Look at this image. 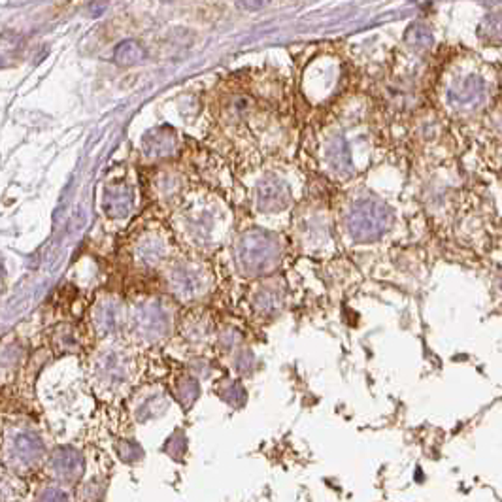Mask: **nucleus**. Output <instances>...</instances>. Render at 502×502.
<instances>
[{
    "mask_svg": "<svg viewBox=\"0 0 502 502\" xmlns=\"http://www.w3.org/2000/svg\"><path fill=\"white\" fill-rule=\"evenodd\" d=\"M391 221H393V215L387 206L365 198L351 206L348 214V231L357 240L370 242V240H378L389 231Z\"/></svg>",
    "mask_w": 502,
    "mask_h": 502,
    "instance_id": "1",
    "label": "nucleus"
},
{
    "mask_svg": "<svg viewBox=\"0 0 502 502\" xmlns=\"http://www.w3.org/2000/svg\"><path fill=\"white\" fill-rule=\"evenodd\" d=\"M278 246L266 232L251 231L238 244V261L249 274H261L274 265Z\"/></svg>",
    "mask_w": 502,
    "mask_h": 502,
    "instance_id": "2",
    "label": "nucleus"
},
{
    "mask_svg": "<svg viewBox=\"0 0 502 502\" xmlns=\"http://www.w3.org/2000/svg\"><path fill=\"white\" fill-rule=\"evenodd\" d=\"M44 442L38 435L19 430L6 440V463L13 470L33 469L44 457Z\"/></svg>",
    "mask_w": 502,
    "mask_h": 502,
    "instance_id": "3",
    "label": "nucleus"
},
{
    "mask_svg": "<svg viewBox=\"0 0 502 502\" xmlns=\"http://www.w3.org/2000/svg\"><path fill=\"white\" fill-rule=\"evenodd\" d=\"M487 96V85L486 81L476 76V74H469L453 81V85L447 91V101L453 108L457 110H476L486 102Z\"/></svg>",
    "mask_w": 502,
    "mask_h": 502,
    "instance_id": "4",
    "label": "nucleus"
},
{
    "mask_svg": "<svg viewBox=\"0 0 502 502\" xmlns=\"http://www.w3.org/2000/svg\"><path fill=\"white\" fill-rule=\"evenodd\" d=\"M51 474L64 484H76L85 472V459L79 450L72 446L57 447L50 461Z\"/></svg>",
    "mask_w": 502,
    "mask_h": 502,
    "instance_id": "5",
    "label": "nucleus"
},
{
    "mask_svg": "<svg viewBox=\"0 0 502 502\" xmlns=\"http://www.w3.org/2000/svg\"><path fill=\"white\" fill-rule=\"evenodd\" d=\"M289 200L287 187L278 180H265L257 189V206L265 212L283 208Z\"/></svg>",
    "mask_w": 502,
    "mask_h": 502,
    "instance_id": "6",
    "label": "nucleus"
},
{
    "mask_svg": "<svg viewBox=\"0 0 502 502\" xmlns=\"http://www.w3.org/2000/svg\"><path fill=\"white\" fill-rule=\"evenodd\" d=\"M130 206H132V193L125 186L110 187L104 193V210L108 215L113 217H123L129 214Z\"/></svg>",
    "mask_w": 502,
    "mask_h": 502,
    "instance_id": "7",
    "label": "nucleus"
},
{
    "mask_svg": "<svg viewBox=\"0 0 502 502\" xmlns=\"http://www.w3.org/2000/svg\"><path fill=\"white\" fill-rule=\"evenodd\" d=\"M136 323H138L142 334H147L149 338L159 336L164 331V327H166L164 314L161 312L159 306H144L138 317H136Z\"/></svg>",
    "mask_w": 502,
    "mask_h": 502,
    "instance_id": "8",
    "label": "nucleus"
},
{
    "mask_svg": "<svg viewBox=\"0 0 502 502\" xmlns=\"http://www.w3.org/2000/svg\"><path fill=\"white\" fill-rule=\"evenodd\" d=\"M174 289L180 295H195L200 289V278L195 268H180L172 278Z\"/></svg>",
    "mask_w": 502,
    "mask_h": 502,
    "instance_id": "9",
    "label": "nucleus"
},
{
    "mask_svg": "<svg viewBox=\"0 0 502 502\" xmlns=\"http://www.w3.org/2000/svg\"><path fill=\"white\" fill-rule=\"evenodd\" d=\"M480 36L486 42H502V11H493L484 17L480 25Z\"/></svg>",
    "mask_w": 502,
    "mask_h": 502,
    "instance_id": "10",
    "label": "nucleus"
},
{
    "mask_svg": "<svg viewBox=\"0 0 502 502\" xmlns=\"http://www.w3.org/2000/svg\"><path fill=\"white\" fill-rule=\"evenodd\" d=\"M125 372H127L125 363L121 361L118 355H113V353H110V355L101 363V376L102 380H106V382L119 384V382H123L125 380Z\"/></svg>",
    "mask_w": 502,
    "mask_h": 502,
    "instance_id": "11",
    "label": "nucleus"
},
{
    "mask_svg": "<svg viewBox=\"0 0 502 502\" xmlns=\"http://www.w3.org/2000/svg\"><path fill=\"white\" fill-rule=\"evenodd\" d=\"M115 59L123 64H132L144 59V50L136 42H125L115 50Z\"/></svg>",
    "mask_w": 502,
    "mask_h": 502,
    "instance_id": "12",
    "label": "nucleus"
},
{
    "mask_svg": "<svg viewBox=\"0 0 502 502\" xmlns=\"http://www.w3.org/2000/svg\"><path fill=\"white\" fill-rule=\"evenodd\" d=\"M406 40L416 50H425V47H429L433 44V34H430V30L425 25H413L408 30Z\"/></svg>",
    "mask_w": 502,
    "mask_h": 502,
    "instance_id": "13",
    "label": "nucleus"
},
{
    "mask_svg": "<svg viewBox=\"0 0 502 502\" xmlns=\"http://www.w3.org/2000/svg\"><path fill=\"white\" fill-rule=\"evenodd\" d=\"M350 149L346 146V142L342 138L336 140V144L331 149V164H334V170H348L351 166L350 163Z\"/></svg>",
    "mask_w": 502,
    "mask_h": 502,
    "instance_id": "14",
    "label": "nucleus"
},
{
    "mask_svg": "<svg viewBox=\"0 0 502 502\" xmlns=\"http://www.w3.org/2000/svg\"><path fill=\"white\" fill-rule=\"evenodd\" d=\"M119 457L123 459L125 463H136L144 457V450L138 442L135 440H121L118 444Z\"/></svg>",
    "mask_w": 502,
    "mask_h": 502,
    "instance_id": "15",
    "label": "nucleus"
},
{
    "mask_svg": "<svg viewBox=\"0 0 502 502\" xmlns=\"http://www.w3.org/2000/svg\"><path fill=\"white\" fill-rule=\"evenodd\" d=\"M186 450H187V442H186V436L181 435V433L172 435L169 440H166V444H164V452L169 453L172 459H176V461L183 457Z\"/></svg>",
    "mask_w": 502,
    "mask_h": 502,
    "instance_id": "16",
    "label": "nucleus"
},
{
    "mask_svg": "<svg viewBox=\"0 0 502 502\" xmlns=\"http://www.w3.org/2000/svg\"><path fill=\"white\" fill-rule=\"evenodd\" d=\"M36 502H72V501H70V495H68L64 489H61V487L57 486H50V487H44V489L38 493Z\"/></svg>",
    "mask_w": 502,
    "mask_h": 502,
    "instance_id": "17",
    "label": "nucleus"
},
{
    "mask_svg": "<svg viewBox=\"0 0 502 502\" xmlns=\"http://www.w3.org/2000/svg\"><path fill=\"white\" fill-rule=\"evenodd\" d=\"M198 397V384L195 380H183V384L180 385V401L186 406H191L193 401Z\"/></svg>",
    "mask_w": 502,
    "mask_h": 502,
    "instance_id": "18",
    "label": "nucleus"
},
{
    "mask_svg": "<svg viewBox=\"0 0 502 502\" xmlns=\"http://www.w3.org/2000/svg\"><path fill=\"white\" fill-rule=\"evenodd\" d=\"M96 323H98L104 331H110V329L115 327V325H118V310H115V306L108 304L106 308H102L98 317H96Z\"/></svg>",
    "mask_w": 502,
    "mask_h": 502,
    "instance_id": "19",
    "label": "nucleus"
},
{
    "mask_svg": "<svg viewBox=\"0 0 502 502\" xmlns=\"http://www.w3.org/2000/svg\"><path fill=\"white\" fill-rule=\"evenodd\" d=\"M225 399L231 402L232 406H240L244 402V389L238 384H232L225 393Z\"/></svg>",
    "mask_w": 502,
    "mask_h": 502,
    "instance_id": "20",
    "label": "nucleus"
},
{
    "mask_svg": "<svg viewBox=\"0 0 502 502\" xmlns=\"http://www.w3.org/2000/svg\"><path fill=\"white\" fill-rule=\"evenodd\" d=\"M96 491L104 493V486H102V484L98 480L89 481V484H87V486H85V489H84V497L87 498V501H96V498H98L95 495Z\"/></svg>",
    "mask_w": 502,
    "mask_h": 502,
    "instance_id": "21",
    "label": "nucleus"
}]
</instances>
